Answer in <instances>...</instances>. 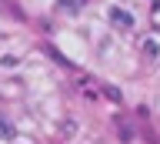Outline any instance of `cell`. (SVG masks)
<instances>
[{"label":"cell","instance_id":"cell-1","mask_svg":"<svg viewBox=\"0 0 160 144\" xmlns=\"http://www.w3.org/2000/svg\"><path fill=\"white\" fill-rule=\"evenodd\" d=\"M110 20L117 24L120 30H133V13H127V10H120V7H110Z\"/></svg>","mask_w":160,"mask_h":144},{"label":"cell","instance_id":"cell-3","mask_svg":"<svg viewBox=\"0 0 160 144\" xmlns=\"http://www.w3.org/2000/svg\"><path fill=\"white\" fill-rule=\"evenodd\" d=\"M0 137H13V124L7 117H0Z\"/></svg>","mask_w":160,"mask_h":144},{"label":"cell","instance_id":"cell-2","mask_svg":"<svg viewBox=\"0 0 160 144\" xmlns=\"http://www.w3.org/2000/svg\"><path fill=\"white\" fill-rule=\"evenodd\" d=\"M143 54H147V57H157V54H160V44L157 40H143Z\"/></svg>","mask_w":160,"mask_h":144},{"label":"cell","instance_id":"cell-4","mask_svg":"<svg viewBox=\"0 0 160 144\" xmlns=\"http://www.w3.org/2000/svg\"><path fill=\"white\" fill-rule=\"evenodd\" d=\"M60 3H63L67 10H80V7H83V0H60Z\"/></svg>","mask_w":160,"mask_h":144},{"label":"cell","instance_id":"cell-5","mask_svg":"<svg viewBox=\"0 0 160 144\" xmlns=\"http://www.w3.org/2000/svg\"><path fill=\"white\" fill-rule=\"evenodd\" d=\"M120 137H123V141H133V131H130L127 124H120Z\"/></svg>","mask_w":160,"mask_h":144}]
</instances>
